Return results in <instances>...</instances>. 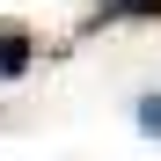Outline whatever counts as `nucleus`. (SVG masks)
Returning <instances> with one entry per match:
<instances>
[{
	"label": "nucleus",
	"instance_id": "obj_1",
	"mask_svg": "<svg viewBox=\"0 0 161 161\" xmlns=\"http://www.w3.org/2000/svg\"><path fill=\"white\" fill-rule=\"evenodd\" d=\"M95 22H161V0H95Z\"/></svg>",
	"mask_w": 161,
	"mask_h": 161
},
{
	"label": "nucleus",
	"instance_id": "obj_2",
	"mask_svg": "<svg viewBox=\"0 0 161 161\" xmlns=\"http://www.w3.org/2000/svg\"><path fill=\"white\" fill-rule=\"evenodd\" d=\"M22 73H30V37L0 30V80H22Z\"/></svg>",
	"mask_w": 161,
	"mask_h": 161
},
{
	"label": "nucleus",
	"instance_id": "obj_3",
	"mask_svg": "<svg viewBox=\"0 0 161 161\" xmlns=\"http://www.w3.org/2000/svg\"><path fill=\"white\" fill-rule=\"evenodd\" d=\"M139 125H147L154 139H161V95H139Z\"/></svg>",
	"mask_w": 161,
	"mask_h": 161
}]
</instances>
